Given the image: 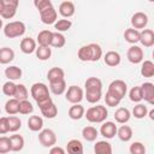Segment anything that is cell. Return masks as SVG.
I'll list each match as a JSON object with an SVG mask.
<instances>
[{"label":"cell","instance_id":"cell-1","mask_svg":"<svg viewBox=\"0 0 154 154\" xmlns=\"http://www.w3.org/2000/svg\"><path fill=\"white\" fill-rule=\"evenodd\" d=\"M107 116H108V111L106 106H102V105L93 106L88 108L87 112H84V117L90 123H102L107 119Z\"/></svg>","mask_w":154,"mask_h":154},{"label":"cell","instance_id":"cell-2","mask_svg":"<svg viewBox=\"0 0 154 154\" xmlns=\"http://www.w3.org/2000/svg\"><path fill=\"white\" fill-rule=\"evenodd\" d=\"M26 28L25 24L20 20H14V22H10L4 26V34L6 37L8 38H14V37H19L22 35H24Z\"/></svg>","mask_w":154,"mask_h":154},{"label":"cell","instance_id":"cell-3","mask_svg":"<svg viewBox=\"0 0 154 154\" xmlns=\"http://www.w3.org/2000/svg\"><path fill=\"white\" fill-rule=\"evenodd\" d=\"M30 94H31L32 99H34L36 102L42 101V100H45V99H47V97L51 96V95H49V89H48V87H47L45 83H42V82L34 83V84L31 85V88H30Z\"/></svg>","mask_w":154,"mask_h":154},{"label":"cell","instance_id":"cell-4","mask_svg":"<svg viewBox=\"0 0 154 154\" xmlns=\"http://www.w3.org/2000/svg\"><path fill=\"white\" fill-rule=\"evenodd\" d=\"M107 91H108L109 94H112L113 96L118 97L119 100H122V99L126 95L128 85H126V83H125L124 81H122V79H114V81H112V82L109 83Z\"/></svg>","mask_w":154,"mask_h":154},{"label":"cell","instance_id":"cell-5","mask_svg":"<svg viewBox=\"0 0 154 154\" xmlns=\"http://www.w3.org/2000/svg\"><path fill=\"white\" fill-rule=\"evenodd\" d=\"M38 141L43 147L49 148L57 143L55 132L52 129H42L40 130V134H38Z\"/></svg>","mask_w":154,"mask_h":154},{"label":"cell","instance_id":"cell-6","mask_svg":"<svg viewBox=\"0 0 154 154\" xmlns=\"http://www.w3.org/2000/svg\"><path fill=\"white\" fill-rule=\"evenodd\" d=\"M65 97L71 103H79L84 97V91L77 85H70L65 94Z\"/></svg>","mask_w":154,"mask_h":154},{"label":"cell","instance_id":"cell-7","mask_svg":"<svg viewBox=\"0 0 154 154\" xmlns=\"http://www.w3.org/2000/svg\"><path fill=\"white\" fill-rule=\"evenodd\" d=\"M57 17H58V13H57L53 5H51V6L40 11V18H41L43 24H47V25L54 24L55 20H57Z\"/></svg>","mask_w":154,"mask_h":154},{"label":"cell","instance_id":"cell-8","mask_svg":"<svg viewBox=\"0 0 154 154\" xmlns=\"http://www.w3.org/2000/svg\"><path fill=\"white\" fill-rule=\"evenodd\" d=\"M126 57H128V60L130 63H132V64H140L143 60V51H142L141 47H138L136 45H132L128 49Z\"/></svg>","mask_w":154,"mask_h":154},{"label":"cell","instance_id":"cell-9","mask_svg":"<svg viewBox=\"0 0 154 154\" xmlns=\"http://www.w3.org/2000/svg\"><path fill=\"white\" fill-rule=\"evenodd\" d=\"M148 24V16L144 12H136L131 17V25L134 29H144Z\"/></svg>","mask_w":154,"mask_h":154},{"label":"cell","instance_id":"cell-10","mask_svg":"<svg viewBox=\"0 0 154 154\" xmlns=\"http://www.w3.org/2000/svg\"><path fill=\"white\" fill-rule=\"evenodd\" d=\"M117 125L113 122H102V125L100 128V134L105 137V138H113L117 135Z\"/></svg>","mask_w":154,"mask_h":154},{"label":"cell","instance_id":"cell-11","mask_svg":"<svg viewBox=\"0 0 154 154\" xmlns=\"http://www.w3.org/2000/svg\"><path fill=\"white\" fill-rule=\"evenodd\" d=\"M141 87L142 99H144L149 105L154 103V84L150 82H144Z\"/></svg>","mask_w":154,"mask_h":154},{"label":"cell","instance_id":"cell-12","mask_svg":"<svg viewBox=\"0 0 154 154\" xmlns=\"http://www.w3.org/2000/svg\"><path fill=\"white\" fill-rule=\"evenodd\" d=\"M38 108H40L42 116L46 117V118H48V119H53V118H55L57 114H58V108H57L55 103L53 102V100L49 101L48 103H46V105L38 107Z\"/></svg>","mask_w":154,"mask_h":154},{"label":"cell","instance_id":"cell-13","mask_svg":"<svg viewBox=\"0 0 154 154\" xmlns=\"http://www.w3.org/2000/svg\"><path fill=\"white\" fill-rule=\"evenodd\" d=\"M75 11H76V7H75V4L72 1H63L60 5H59V13L64 17V18H70L75 14Z\"/></svg>","mask_w":154,"mask_h":154},{"label":"cell","instance_id":"cell-14","mask_svg":"<svg viewBox=\"0 0 154 154\" xmlns=\"http://www.w3.org/2000/svg\"><path fill=\"white\" fill-rule=\"evenodd\" d=\"M140 42L144 47H152L154 45V31L152 29H143L140 31Z\"/></svg>","mask_w":154,"mask_h":154},{"label":"cell","instance_id":"cell-15","mask_svg":"<svg viewBox=\"0 0 154 154\" xmlns=\"http://www.w3.org/2000/svg\"><path fill=\"white\" fill-rule=\"evenodd\" d=\"M20 51L24 54H31L36 51V41L31 37H24L20 41Z\"/></svg>","mask_w":154,"mask_h":154},{"label":"cell","instance_id":"cell-16","mask_svg":"<svg viewBox=\"0 0 154 154\" xmlns=\"http://www.w3.org/2000/svg\"><path fill=\"white\" fill-rule=\"evenodd\" d=\"M103 60H105V64H106V65H108V66H111V67H116V66H118V65L120 64L122 58H120V54H119L118 52H116V51H109V52H107V53L105 54Z\"/></svg>","mask_w":154,"mask_h":154},{"label":"cell","instance_id":"cell-17","mask_svg":"<svg viewBox=\"0 0 154 154\" xmlns=\"http://www.w3.org/2000/svg\"><path fill=\"white\" fill-rule=\"evenodd\" d=\"M84 107L79 103H72V106L69 109V117L73 120H79L82 117H84Z\"/></svg>","mask_w":154,"mask_h":154},{"label":"cell","instance_id":"cell-18","mask_svg":"<svg viewBox=\"0 0 154 154\" xmlns=\"http://www.w3.org/2000/svg\"><path fill=\"white\" fill-rule=\"evenodd\" d=\"M130 117H131V113H130V111H129L128 108H125V107L118 108V109L116 111V113H114V119H116V122L119 123V124H125V123H128V122L130 120Z\"/></svg>","mask_w":154,"mask_h":154},{"label":"cell","instance_id":"cell-19","mask_svg":"<svg viewBox=\"0 0 154 154\" xmlns=\"http://www.w3.org/2000/svg\"><path fill=\"white\" fill-rule=\"evenodd\" d=\"M49 90L54 95H61L66 91V82L65 79H59L55 82H49Z\"/></svg>","mask_w":154,"mask_h":154},{"label":"cell","instance_id":"cell-20","mask_svg":"<svg viewBox=\"0 0 154 154\" xmlns=\"http://www.w3.org/2000/svg\"><path fill=\"white\" fill-rule=\"evenodd\" d=\"M28 128H29V130H31L34 132L42 130V128H43V119L40 116H31L28 119Z\"/></svg>","mask_w":154,"mask_h":154},{"label":"cell","instance_id":"cell-21","mask_svg":"<svg viewBox=\"0 0 154 154\" xmlns=\"http://www.w3.org/2000/svg\"><path fill=\"white\" fill-rule=\"evenodd\" d=\"M14 59V52L10 47L0 48V64H10Z\"/></svg>","mask_w":154,"mask_h":154},{"label":"cell","instance_id":"cell-22","mask_svg":"<svg viewBox=\"0 0 154 154\" xmlns=\"http://www.w3.org/2000/svg\"><path fill=\"white\" fill-rule=\"evenodd\" d=\"M124 38L126 42L131 45H136L137 42H140V31L137 29L129 28L124 31Z\"/></svg>","mask_w":154,"mask_h":154},{"label":"cell","instance_id":"cell-23","mask_svg":"<svg viewBox=\"0 0 154 154\" xmlns=\"http://www.w3.org/2000/svg\"><path fill=\"white\" fill-rule=\"evenodd\" d=\"M52 36H53V31L51 30H42L38 32L37 35V43L38 46H51L52 42Z\"/></svg>","mask_w":154,"mask_h":154},{"label":"cell","instance_id":"cell-24","mask_svg":"<svg viewBox=\"0 0 154 154\" xmlns=\"http://www.w3.org/2000/svg\"><path fill=\"white\" fill-rule=\"evenodd\" d=\"M117 136L123 142H129L132 137V129L129 125H122L119 129H117Z\"/></svg>","mask_w":154,"mask_h":154},{"label":"cell","instance_id":"cell-25","mask_svg":"<svg viewBox=\"0 0 154 154\" xmlns=\"http://www.w3.org/2000/svg\"><path fill=\"white\" fill-rule=\"evenodd\" d=\"M66 150L71 154H82L83 153V144L77 138H73V140H70L67 142V146H66Z\"/></svg>","mask_w":154,"mask_h":154},{"label":"cell","instance_id":"cell-26","mask_svg":"<svg viewBox=\"0 0 154 154\" xmlns=\"http://www.w3.org/2000/svg\"><path fill=\"white\" fill-rule=\"evenodd\" d=\"M94 152L96 154H111L112 153V146L109 142L102 140V141H97L94 146Z\"/></svg>","mask_w":154,"mask_h":154},{"label":"cell","instance_id":"cell-27","mask_svg":"<svg viewBox=\"0 0 154 154\" xmlns=\"http://www.w3.org/2000/svg\"><path fill=\"white\" fill-rule=\"evenodd\" d=\"M10 143H11V152H20L24 147V138L20 135H11Z\"/></svg>","mask_w":154,"mask_h":154},{"label":"cell","instance_id":"cell-28","mask_svg":"<svg viewBox=\"0 0 154 154\" xmlns=\"http://www.w3.org/2000/svg\"><path fill=\"white\" fill-rule=\"evenodd\" d=\"M22 73H23L22 69L18 67V66H14V65L8 66V67H6V70H5V76H6L10 81H17V79H19V78L22 77Z\"/></svg>","mask_w":154,"mask_h":154},{"label":"cell","instance_id":"cell-29","mask_svg":"<svg viewBox=\"0 0 154 154\" xmlns=\"http://www.w3.org/2000/svg\"><path fill=\"white\" fill-rule=\"evenodd\" d=\"M99 136V131L94 126H85L82 129V137L88 142H94Z\"/></svg>","mask_w":154,"mask_h":154},{"label":"cell","instance_id":"cell-30","mask_svg":"<svg viewBox=\"0 0 154 154\" xmlns=\"http://www.w3.org/2000/svg\"><path fill=\"white\" fill-rule=\"evenodd\" d=\"M5 111L10 116L17 114L19 112V100H17L16 97H12V99L7 100L6 103H5Z\"/></svg>","mask_w":154,"mask_h":154},{"label":"cell","instance_id":"cell-31","mask_svg":"<svg viewBox=\"0 0 154 154\" xmlns=\"http://www.w3.org/2000/svg\"><path fill=\"white\" fill-rule=\"evenodd\" d=\"M85 90H102V82L97 77H89L84 83Z\"/></svg>","mask_w":154,"mask_h":154},{"label":"cell","instance_id":"cell-32","mask_svg":"<svg viewBox=\"0 0 154 154\" xmlns=\"http://www.w3.org/2000/svg\"><path fill=\"white\" fill-rule=\"evenodd\" d=\"M64 77H65V72L60 67H52L47 72V78H48L49 82H55V81H59V79H64Z\"/></svg>","mask_w":154,"mask_h":154},{"label":"cell","instance_id":"cell-33","mask_svg":"<svg viewBox=\"0 0 154 154\" xmlns=\"http://www.w3.org/2000/svg\"><path fill=\"white\" fill-rule=\"evenodd\" d=\"M89 52H90V61H99L102 57V48L97 43H89Z\"/></svg>","mask_w":154,"mask_h":154},{"label":"cell","instance_id":"cell-34","mask_svg":"<svg viewBox=\"0 0 154 154\" xmlns=\"http://www.w3.org/2000/svg\"><path fill=\"white\" fill-rule=\"evenodd\" d=\"M141 75L143 77L150 78L154 76V63L152 60H144L141 66Z\"/></svg>","mask_w":154,"mask_h":154},{"label":"cell","instance_id":"cell-35","mask_svg":"<svg viewBox=\"0 0 154 154\" xmlns=\"http://www.w3.org/2000/svg\"><path fill=\"white\" fill-rule=\"evenodd\" d=\"M35 53H36V57L38 58V60L45 61V60H48L51 58L52 49L49 47H47V46H38V47H36Z\"/></svg>","mask_w":154,"mask_h":154},{"label":"cell","instance_id":"cell-36","mask_svg":"<svg viewBox=\"0 0 154 154\" xmlns=\"http://www.w3.org/2000/svg\"><path fill=\"white\" fill-rule=\"evenodd\" d=\"M102 96V90H85L84 97L89 103H96L101 100Z\"/></svg>","mask_w":154,"mask_h":154},{"label":"cell","instance_id":"cell-37","mask_svg":"<svg viewBox=\"0 0 154 154\" xmlns=\"http://www.w3.org/2000/svg\"><path fill=\"white\" fill-rule=\"evenodd\" d=\"M65 43H66V38H65V36H64L61 32H59V31L53 32L51 46H53V47H55V48H61V47L65 46Z\"/></svg>","mask_w":154,"mask_h":154},{"label":"cell","instance_id":"cell-38","mask_svg":"<svg viewBox=\"0 0 154 154\" xmlns=\"http://www.w3.org/2000/svg\"><path fill=\"white\" fill-rule=\"evenodd\" d=\"M7 120H8V130H10V132H17L22 128V120L18 117H16L14 114L7 117Z\"/></svg>","mask_w":154,"mask_h":154},{"label":"cell","instance_id":"cell-39","mask_svg":"<svg viewBox=\"0 0 154 154\" xmlns=\"http://www.w3.org/2000/svg\"><path fill=\"white\" fill-rule=\"evenodd\" d=\"M71 26H72V22L70 19H59V20H55L54 23V29L59 32L67 31Z\"/></svg>","mask_w":154,"mask_h":154},{"label":"cell","instance_id":"cell-40","mask_svg":"<svg viewBox=\"0 0 154 154\" xmlns=\"http://www.w3.org/2000/svg\"><path fill=\"white\" fill-rule=\"evenodd\" d=\"M147 113H148L147 106H144V105H142V103H138V102H137V105L134 106V108H132V116H134L135 118H137V119L144 118V117L147 116Z\"/></svg>","mask_w":154,"mask_h":154},{"label":"cell","instance_id":"cell-41","mask_svg":"<svg viewBox=\"0 0 154 154\" xmlns=\"http://www.w3.org/2000/svg\"><path fill=\"white\" fill-rule=\"evenodd\" d=\"M32 112H34V106L28 99L19 101V112L18 113H20V114H30Z\"/></svg>","mask_w":154,"mask_h":154},{"label":"cell","instance_id":"cell-42","mask_svg":"<svg viewBox=\"0 0 154 154\" xmlns=\"http://www.w3.org/2000/svg\"><path fill=\"white\" fill-rule=\"evenodd\" d=\"M13 97H16L17 100L22 101V100H26L28 99V89L24 84H17L16 87V93L13 95Z\"/></svg>","mask_w":154,"mask_h":154},{"label":"cell","instance_id":"cell-43","mask_svg":"<svg viewBox=\"0 0 154 154\" xmlns=\"http://www.w3.org/2000/svg\"><path fill=\"white\" fill-rule=\"evenodd\" d=\"M16 87L17 84L13 83V81H7L6 83H4L2 85V93L6 95V96H13L14 93H16Z\"/></svg>","mask_w":154,"mask_h":154},{"label":"cell","instance_id":"cell-44","mask_svg":"<svg viewBox=\"0 0 154 154\" xmlns=\"http://www.w3.org/2000/svg\"><path fill=\"white\" fill-rule=\"evenodd\" d=\"M129 97L132 102H140L142 101V91H141V87H134L130 93H129Z\"/></svg>","mask_w":154,"mask_h":154},{"label":"cell","instance_id":"cell-45","mask_svg":"<svg viewBox=\"0 0 154 154\" xmlns=\"http://www.w3.org/2000/svg\"><path fill=\"white\" fill-rule=\"evenodd\" d=\"M11 152V143L10 137L7 136H0V154H5Z\"/></svg>","mask_w":154,"mask_h":154},{"label":"cell","instance_id":"cell-46","mask_svg":"<svg viewBox=\"0 0 154 154\" xmlns=\"http://www.w3.org/2000/svg\"><path fill=\"white\" fill-rule=\"evenodd\" d=\"M78 59L81 61H90V52H89V46H82L79 49H78Z\"/></svg>","mask_w":154,"mask_h":154},{"label":"cell","instance_id":"cell-47","mask_svg":"<svg viewBox=\"0 0 154 154\" xmlns=\"http://www.w3.org/2000/svg\"><path fill=\"white\" fill-rule=\"evenodd\" d=\"M130 154H144L146 153V147L141 142H134L130 148H129Z\"/></svg>","mask_w":154,"mask_h":154},{"label":"cell","instance_id":"cell-48","mask_svg":"<svg viewBox=\"0 0 154 154\" xmlns=\"http://www.w3.org/2000/svg\"><path fill=\"white\" fill-rule=\"evenodd\" d=\"M16 13H17V8H16V7L5 6L4 10H2V12L0 13V16H1V18H4V19H11V18H13V17L16 16Z\"/></svg>","mask_w":154,"mask_h":154},{"label":"cell","instance_id":"cell-49","mask_svg":"<svg viewBox=\"0 0 154 154\" xmlns=\"http://www.w3.org/2000/svg\"><path fill=\"white\" fill-rule=\"evenodd\" d=\"M105 101H106V105H107V106H109V107H116V106H118V105L120 103L122 100H119L118 97L113 96L112 94H109V93L107 91L106 95H105Z\"/></svg>","mask_w":154,"mask_h":154},{"label":"cell","instance_id":"cell-50","mask_svg":"<svg viewBox=\"0 0 154 154\" xmlns=\"http://www.w3.org/2000/svg\"><path fill=\"white\" fill-rule=\"evenodd\" d=\"M7 132H10L7 117H0V135H5Z\"/></svg>","mask_w":154,"mask_h":154},{"label":"cell","instance_id":"cell-51","mask_svg":"<svg viewBox=\"0 0 154 154\" xmlns=\"http://www.w3.org/2000/svg\"><path fill=\"white\" fill-rule=\"evenodd\" d=\"M51 5H52V1H51V0H34V6L38 10V12H40L41 10H43V8L48 7V6H51Z\"/></svg>","mask_w":154,"mask_h":154},{"label":"cell","instance_id":"cell-52","mask_svg":"<svg viewBox=\"0 0 154 154\" xmlns=\"http://www.w3.org/2000/svg\"><path fill=\"white\" fill-rule=\"evenodd\" d=\"M49 153H51V154H65V149L54 144V146H52V147H51Z\"/></svg>","mask_w":154,"mask_h":154},{"label":"cell","instance_id":"cell-53","mask_svg":"<svg viewBox=\"0 0 154 154\" xmlns=\"http://www.w3.org/2000/svg\"><path fill=\"white\" fill-rule=\"evenodd\" d=\"M2 1H4V5L5 6H12V7L18 8L19 0H2Z\"/></svg>","mask_w":154,"mask_h":154},{"label":"cell","instance_id":"cell-54","mask_svg":"<svg viewBox=\"0 0 154 154\" xmlns=\"http://www.w3.org/2000/svg\"><path fill=\"white\" fill-rule=\"evenodd\" d=\"M4 7H5V5H4V1H2V0H0V13L2 12Z\"/></svg>","mask_w":154,"mask_h":154},{"label":"cell","instance_id":"cell-55","mask_svg":"<svg viewBox=\"0 0 154 154\" xmlns=\"http://www.w3.org/2000/svg\"><path fill=\"white\" fill-rule=\"evenodd\" d=\"M149 118H150V119H152V120H153V119H154V109H152V111H150V112H149Z\"/></svg>","mask_w":154,"mask_h":154},{"label":"cell","instance_id":"cell-56","mask_svg":"<svg viewBox=\"0 0 154 154\" xmlns=\"http://www.w3.org/2000/svg\"><path fill=\"white\" fill-rule=\"evenodd\" d=\"M2 25H4V23H2V19L0 18V29H2Z\"/></svg>","mask_w":154,"mask_h":154},{"label":"cell","instance_id":"cell-57","mask_svg":"<svg viewBox=\"0 0 154 154\" xmlns=\"http://www.w3.org/2000/svg\"><path fill=\"white\" fill-rule=\"evenodd\" d=\"M148 1H149V2H153V1H154V0H148Z\"/></svg>","mask_w":154,"mask_h":154},{"label":"cell","instance_id":"cell-58","mask_svg":"<svg viewBox=\"0 0 154 154\" xmlns=\"http://www.w3.org/2000/svg\"><path fill=\"white\" fill-rule=\"evenodd\" d=\"M0 114H1V109H0Z\"/></svg>","mask_w":154,"mask_h":154}]
</instances>
